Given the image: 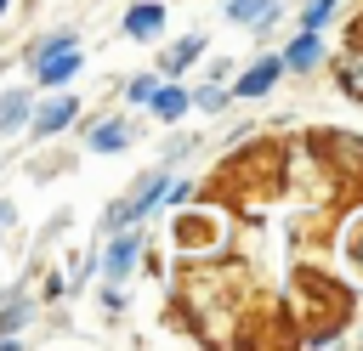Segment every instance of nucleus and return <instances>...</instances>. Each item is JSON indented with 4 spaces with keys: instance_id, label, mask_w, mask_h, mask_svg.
Segmentation results:
<instances>
[{
    "instance_id": "6e6552de",
    "label": "nucleus",
    "mask_w": 363,
    "mask_h": 351,
    "mask_svg": "<svg viewBox=\"0 0 363 351\" xmlns=\"http://www.w3.org/2000/svg\"><path fill=\"white\" fill-rule=\"evenodd\" d=\"M284 62H289V68H312V62H318V28H306V34L289 45V57H284Z\"/></svg>"
},
{
    "instance_id": "423d86ee",
    "label": "nucleus",
    "mask_w": 363,
    "mask_h": 351,
    "mask_svg": "<svg viewBox=\"0 0 363 351\" xmlns=\"http://www.w3.org/2000/svg\"><path fill=\"white\" fill-rule=\"evenodd\" d=\"M125 142H130V130H125L119 119H108V125H96V130H91V147H96V153H119Z\"/></svg>"
},
{
    "instance_id": "9d476101",
    "label": "nucleus",
    "mask_w": 363,
    "mask_h": 351,
    "mask_svg": "<svg viewBox=\"0 0 363 351\" xmlns=\"http://www.w3.org/2000/svg\"><path fill=\"white\" fill-rule=\"evenodd\" d=\"M199 51H204L199 40H182V45H170V51H164V68H187V62H193Z\"/></svg>"
},
{
    "instance_id": "ddd939ff",
    "label": "nucleus",
    "mask_w": 363,
    "mask_h": 351,
    "mask_svg": "<svg viewBox=\"0 0 363 351\" xmlns=\"http://www.w3.org/2000/svg\"><path fill=\"white\" fill-rule=\"evenodd\" d=\"M153 85H159V79H147V74H142V79H130V85H125V96H130V102H147V96H153Z\"/></svg>"
},
{
    "instance_id": "f03ea898",
    "label": "nucleus",
    "mask_w": 363,
    "mask_h": 351,
    "mask_svg": "<svg viewBox=\"0 0 363 351\" xmlns=\"http://www.w3.org/2000/svg\"><path fill=\"white\" fill-rule=\"evenodd\" d=\"M278 74H284V62H278V57H261V62L238 79V96H261V91H272V79H278Z\"/></svg>"
},
{
    "instance_id": "7ed1b4c3",
    "label": "nucleus",
    "mask_w": 363,
    "mask_h": 351,
    "mask_svg": "<svg viewBox=\"0 0 363 351\" xmlns=\"http://www.w3.org/2000/svg\"><path fill=\"white\" fill-rule=\"evenodd\" d=\"M136 249H142V238L136 232H125V238H113V249H108V277L119 283L125 272H130V260H136Z\"/></svg>"
},
{
    "instance_id": "9b49d317",
    "label": "nucleus",
    "mask_w": 363,
    "mask_h": 351,
    "mask_svg": "<svg viewBox=\"0 0 363 351\" xmlns=\"http://www.w3.org/2000/svg\"><path fill=\"white\" fill-rule=\"evenodd\" d=\"M147 102H153V108H159V113H164V119H176V113H182V108H187V96H182V91H153V96H147Z\"/></svg>"
},
{
    "instance_id": "f8f14e48",
    "label": "nucleus",
    "mask_w": 363,
    "mask_h": 351,
    "mask_svg": "<svg viewBox=\"0 0 363 351\" xmlns=\"http://www.w3.org/2000/svg\"><path fill=\"white\" fill-rule=\"evenodd\" d=\"M329 11H335V0H312L301 23H306V28H323V23H329Z\"/></svg>"
},
{
    "instance_id": "f257e3e1",
    "label": "nucleus",
    "mask_w": 363,
    "mask_h": 351,
    "mask_svg": "<svg viewBox=\"0 0 363 351\" xmlns=\"http://www.w3.org/2000/svg\"><path fill=\"white\" fill-rule=\"evenodd\" d=\"M74 68H79V51H74V45H62V51H45V57H40V79H45V85H62Z\"/></svg>"
},
{
    "instance_id": "1a4fd4ad",
    "label": "nucleus",
    "mask_w": 363,
    "mask_h": 351,
    "mask_svg": "<svg viewBox=\"0 0 363 351\" xmlns=\"http://www.w3.org/2000/svg\"><path fill=\"white\" fill-rule=\"evenodd\" d=\"M28 119V96L23 91H11V96H0V130H17Z\"/></svg>"
},
{
    "instance_id": "4468645a",
    "label": "nucleus",
    "mask_w": 363,
    "mask_h": 351,
    "mask_svg": "<svg viewBox=\"0 0 363 351\" xmlns=\"http://www.w3.org/2000/svg\"><path fill=\"white\" fill-rule=\"evenodd\" d=\"M0 11H6V0H0Z\"/></svg>"
},
{
    "instance_id": "0eeeda50",
    "label": "nucleus",
    "mask_w": 363,
    "mask_h": 351,
    "mask_svg": "<svg viewBox=\"0 0 363 351\" xmlns=\"http://www.w3.org/2000/svg\"><path fill=\"white\" fill-rule=\"evenodd\" d=\"M68 119H74V102H68V96H57L51 108H40V119H34V130H45V136H51V130H62Z\"/></svg>"
},
{
    "instance_id": "39448f33",
    "label": "nucleus",
    "mask_w": 363,
    "mask_h": 351,
    "mask_svg": "<svg viewBox=\"0 0 363 351\" xmlns=\"http://www.w3.org/2000/svg\"><path fill=\"white\" fill-rule=\"evenodd\" d=\"M159 23H164L159 6H130L125 11V34H159Z\"/></svg>"
},
{
    "instance_id": "20e7f679",
    "label": "nucleus",
    "mask_w": 363,
    "mask_h": 351,
    "mask_svg": "<svg viewBox=\"0 0 363 351\" xmlns=\"http://www.w3.org/2000/svg\"><path fill=\"white\" fill-rule=\"evenodd\" d=\"M227 17L233 23H267V17H278V0H227Z\"/></svg>"
}]
</instances>
